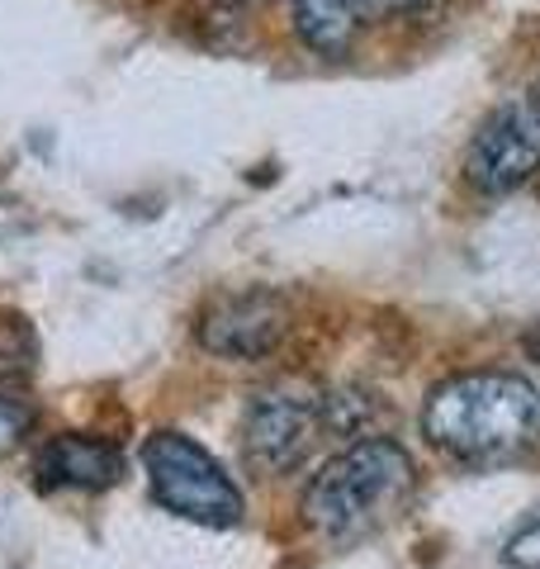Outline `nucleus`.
I'll return each mask as SVG.
<instances>
[{
    "label": "nucleus",
    "mask_w": 540,
    "mask_h": 569,
    "mask_svg": "<svg viewBox=\"0 0 540 569\" xmlns=\"http://www.w3.org/2000/svg\"><path fill=\"white\" fill-rule=\"evenodd\" d=\"M294 33L322 58H347L366 33L360 0H294Z\"/></svg>",
    "instance_id": "8"
},
{
    "label": "nucleus",
    "mask_w": 540,
    "mask_h": 569,
    "mask_svg": "<svg viewBox=\"0 0 540 569\" xmlns=\"http://www.w3.org/2000/svg\"><path fill=\"white\" fill-rule=\"evenodd\" d=\"M427 6L431 0H360V14H366V24H384V20H412Z\"/></svg>",
    "instance_id": "12"
},
{
    "label": "nucleus",
    "mask_w": 540,
    "mask_h": 569,
    "mask_svg": "<svg viewBox=\"0 0 540 569\" xmlns=\"http://www.w3.org/2000/svg\"><path fill=\"white\" fill-rule=\"evenodd\" d=\"M39 475L48 489H110L123 475V456L104 437H52L39 451Z\"/></svg>",
    "instance_id": "7"
},
{
    "label": "nucleus",
    "mask_w": 540,
    "mask_h": 569,
    "mask_svg": "<svg viewBox=\"0 0 540 569\" xmlns=\"http://www.w3.org/2000/svg\"><path fill=\"white\" fill-rule=\"evenodd\" d=\"M422 432L456 460H517L540 447V389L508 370L450 376L427 395Z\"/></svg>",
    "instance_id": "1"
},
{
    "label": "nucleus",
    "mask_w": 540,
    "mask_h": 569,
    "mask_svg": "<svg viewBox=\"0 0 540 569\" xmlns=\"http://www.w3.org/2000/svg\"><path fill=\"white\" fill-rule=\"evenodd\" d=\"M540 171V96H512L474 129L464 181L483 194H512Z\"/></svg>",
    "instance_id": "4"
},
{
    "label": "nucleus",
    "mask_w": 540,
    "mask_h": 569,
    "mask_svg": "<svg viewBox=\"0 0 540 569\" xmlns=\"http://www.w3.org/2000/svg\"><path fill=\"white\" fill-rule=\"evenodd\" d=\"M508 565L512 569H540V512L508 541Z\"/></svg>",
    "instance_id": "11"
},
{
    "label": "nucleus",
    "mask_w": 540,
    "mask_h": 569,
    "mask_svg": "<svg viewBox=\"0 0 540 569\" xmlns=\"http://www.w3.org/2000/svg\"><path fill=\"white\" fill-rule=\"evenodd\" d=\"M284 305L266 290L251 295H232L223 305H213L200 323V342L213 356H228V361H257L284 337Z\"/></svg>",
    "instance_id": "6"
},
{
    "label": "nucleus",
    "mask_w": 540,
    "mask_h": 569,
    "mask_svg": "<svg viewBox=\"0 0 540 569\" xmlns=\"http://www.w3.org/2000/svg\"><path fill=\"white\" fill-rule=\"evenodd\" d=\"M152 493L167 503L176 518L200 522V527H238L242 522V489L228 479V470L213 460L200 441L186 432H152L142 447Z\"/></svg>",
    "instance_id": "3"
},
{
    "label": "nucleus",
    "mask_w": 540,
    "mask_h": 569,
    "mask_svg": "<svg viewBox=\"0 0 540 569\" xmlns=\"http://www.w3.org/2000/svg\"><path fill=\"white\" fill-rule=\"evenodd\" d=\"M29 332L20 323H0V389H14V380L29 370Z\"/></svg>",
    "instance_id": "10"
},
{
    "label": "nucleus",
    "mask_w": 540,
    "mask_h": 569,
    "mask_svg": "<svg viewBox=\"0 0 540 569\" xmlns=\"http://www.w3.org/2000/svg\"><path fill=\"white\" fill-rule=\"evenodd\" d=\"M33 427V403L20 389H0V456H10L20 447V437H29Z\"/></svg>",
    "instance_id": "9"
},
{
    "label": "nucleus",
    "mask_w": 540,
    "mask_h": 569,
    "mask_svg": "<svg viewBox=\"0 0 540 569\" xmlns=\"http://www.w3.org/2000/svg\"><path fill=\"white\" fill-rule=\"evenodd\" d=\"M322 422H328V408H322L313 389H303V385L266 389L247 408V427H242L247 460L266 475H290L294 466L309 460Z\"/></svg>",
    "instance_id": "5"
},
{
    "label": "nucleus",
    "mask_w": 540,
    "mask_h": 569,
    "mask_svg": "<svg viewBox=\"0 0 540 569\" xmlns=\"http://www.w3.org/2000/svg\"><path fill=\"white\" fill-rule=\"evenodd\" d=\"M418 489V466L389 437H360L313 475L303 493V522L322 541H360L389 527Z\"/></svg>",
    "instance_id": "2"
}]
</instances>
